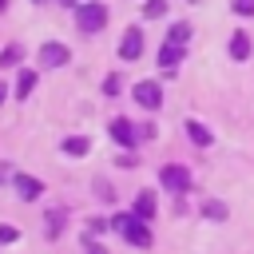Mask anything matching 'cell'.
I'll list each match as a JSON object with an SVG mask.
<instances>
[{"label": "cell", "mask_w": 254, "mask_h": 254, "mask_svg": "<svg viewBox=\"0 0 254 254\" xmlns=\"http://www.w3.org/2000/svg\"><path fill=\"white\" fill-rule=\"evenodd\" d=\"M107 24V8L99 0H79L75 4V28L79 32H103Z\"/></svg>", "instance_id": "obj_1"}, {"label": "cell", "mask_w": 254, "mask_h": 254, "mask_svg": "<svg viewBox=\"0 0 254 254\" xmlns=\"http://www.w3.org/2000/svg\"><path fill=\"white\" fill-rule=\"evenodd\" d=\"M111 230H119L131 246H151V230H147V222L135 218V214H115V218H111Z\"/></svg>", "instance_id": "obj_2"}, {"label": "cell", "mask_w": 254, "mask_h": 254, "mask_svg": "<svg viewBox=\"0 0 254 254\" xmlns=\"http://www.w3.org/2000/svg\"><path fill=\"white\" fill-rule=\"evenodd\" d=\"M159 183H163V190H171V194H187V190H190V171L179 167V163H167V167L159 171Z\"/></svg>", "instance_id": "obj_3"}, {"label": "cell", "mask_w": 254, "mask_h": 254, "mask_svg": "<svg viewBox=\"0 0 254 254\" xmlns=\"http://www.w3.org/2000/svg\"><path fill=\"white\" fill-rule=\"evenodd\" d=\"M131 95H135V103L147 107V111H155V107L163 103V87H159V79H139Z\"/></svg>", "instance_id": "obj_4"}, {"label": "cell", "mask_w": 254, "mask_h": 254, "mask_svg": "<svg viewBox=\"0 0 254 254\" xmlns=\"http://www.w3.org/2000/svg\"><path fill=\"white\" fill-rule=\"evenodd\" d=\"M139 56H143V28L131 24L119 40V60H139Z\"/></svg>", "instance_id": "obj_5"}, {"label": "cell", "mask_w": 254, "mask_h": 254, "mask_svg": "<svg viewBox=\"0 0 254 254\" xmlns=\"http://www.w3.org/2000/svg\"><path fill=\"white\" fill-rule=\"evenodd\" d=\"M67 60H71L67 44H56V40H52V44H44V48H40V67H64Z\"/></svg>", "instance_id": "obj_6"}, {"label": "cell", "mask_w": 254, "mask_h": 254, "mask_svg": "<svg viewBox=\"0 0 254 254\" xmlns=\"http://www.w3.org/2000/svg\"><path fill=\"white\" fill-rule=\"evenodd\" d=\"M107 131H111V139H115L119 147H135V143H139V127H135V123H127V119H111V127H107Z\"/></svg>", "instance_id": "obj_7"}, {"label": "cell", "mask_w": 254, "mask_h": 254, "mask_svg": "<svg viewBox=\"0 0 254 254\" xmlns=\"http://www.w3.org/2000/svg\"><path fill=\"white\" fill-rule=\"evenodd\" d=\"M12 187H16V194H20V198H28V202L44 194V183H40V179H32V175H20V171H16Z\"/></svg>", "instance_id": "obj_8"}, {"label": "cell", "mask_w": 254, "mask_h": 254, "mask_svg": "<svg viewBox=\"0 0 254 254\" xmlns=\"http://www.w3.org/2000/svg\"><path fill=\"white\" fill-rule=\"evenodd\" d=\"M183 52H187V44H179V40H163V48H159V67H179Z\"/></svg>", "instance_id": "obj_9"}, {"label": "cell", "mask_w": 254, "mask_h": 254, "mask_svg": "<svg viewBox=\"0 0 254 254\" xmlns=\"http://www.w3.org/2000/svg\"><path fill=\"white\" fill-rule=\"evenodd\" d=\"M135 218H143V222L155 218V190H139L135 194Z\"/></svg>", "instance_id": "obj_10"}, {"label": "cell", "mask_w": 254, "mask_h": 254, "mask_svg": "<svg viewBox=\"0 0 254 254\" xmlns=\"http://www.w3.org/2000/svg\"><path fill=\"white\" fill-rule=\"evenodd\" d=\"M230 60H250V36L246 32H234L230 36Z\"/></svg>", "instance_id": "obj_11"}, {"label": "cell", "mask_w": 254, "mask_h": 254, "mask_svg": "<svg viewBox=\"0 0 254 254\" xmlns=\"http://www.w3.org/2000/svg\"><path fill=\"white\" fill-rule=\"evenodd\" d=\"M36 79H40V75H36L32 67H24V71L16 75V99H24V95H32V87H36Z\"/></svg>", "instance_id": "obj_12"}, {"label": "cell", "mask_w": 254, "mask_h": 254, "mask_svg": "<svg viewBox=\"0 0 254 254\" xmlns=\"http://www.w3.org/2000/svg\"><path fill=\"white\" fill-rule=\"evenodd\" d=\"M187 135H190L194 147H210V131H206L198 119H187Z\"/></svg>", "instance_id": "obj_13"}, {"label": "cell", "mask_w": 254, "mask_h": 254, "mask_svg": "<svg viewBox=\"0 0 254 254\" xmlns=\"http://www.w3.org/2000/svg\"><path fill=\"white\" fill-rule=\"evenodd\" d=\"M60 147H64V155H87V151H91L87 135H67V139L60 143Z\"/></svg>", "instance_id": "obj_14"}, {"label": "cell", "mask_w": 254, "mask_h": 254, "mask_svg": "<svg viewBox=\"0 0 254 254\" xmlns=\"http://www.w3.org/2000/svg\"><path fill=\"white\" fill-rule=\"evenodd\" d=\"M202 214H206V218H214V222H222L230 210H226V202H218V198H206V202H202Z\"/></svg>", "instance_id": "obj_15"}, {"label": "cell", "mask_w": 254, "mask_h": 254, "mask_svg": "<svg viewBox=\"0 0 254 254\" xmlns=\"http://www.w3.org/2000/svg\"><path fill=\"white\" fill-rule=\"evenodd\" d=\"M20 60H24V48H20V44H8V48L0 52V67H16Z\"/></svg>", "instance_id": "obj_16"}, {"label": "cell", "mask_w": 254, "mask_h": 254, "mask_svg": "<svg viewBox=\"0 0 254 254\" xmlns=\"http://www.w3.org/2000/svg\"><path fill=\"white\" fill-rule=\"evenodd\" d=\"M167 40H179V44H187V40H190V24H187V20L171 24V28H167Z\"/></svg>", "instance_id": "obj_17"}, {"label": "cell", "mask_w": 254, "mask_h": 254, "mask_svg": "<svg viewBox=\"0 0 254 254\" xmlns=\"http://www.w3.org/2000/svg\"><path fill=\"white\" fill-rule=\"evenodd\" d=\"M143 16H147V20L167 16V0H143Z\"/></svg>", "instance_id": "obj_18"}, {"label": "cell", "mask_w": 254, "mask_h": 254, "mask_svg": "<svg viewBox=\"0 0 254 254\" xmlns=\"http://www.w3.org/2000/svg\"><path fill=\"white\" fill-rule=\"evenodd\" d=\"M119 91H123V75H115V71H111V75L103 79V95H119Z\"/></svg>", "instance_id": "obj_19"}, {"label": "cell", "mask_w": 254, "mask_h": 254, "mask_svg": "<svg viewBox=\"0 0 254 254\" xmlns=\"http://www.w3.org/2000/svg\"><path fill=\"white\" fill-rule=\"evenodd\" d=\"M60 230H64V210H52V218H48V238H60Z\"/></svg>", "instance_id": "obj_20"}, {"label": "cell", "mask_w": 254, "mask_h": 254, "mask_svg": "<svg viewBox=\"0 0 254 254\" xmlns=\"http://www.w3.org/2000/svg\"><path fill=\"white\" fill-rule=\"evenodd\" d=\"M8 242H20V230L8 226V222H0V246H8Z\"/></svg>", "instance_id": "obj_21"}, {"label": "cell", "mask_w": 254, "mask_h": 254, "mask_svg": "<svg viewBox=\"0 0 254 254\" xmlns=\"http://www.w3.org/2000/svg\"><path fill=\"white\" fill-rule=\"evenodd\" d=\"M230 8H234L238 16H254V0H230Z\"/></svg>", "instance_id": "obj_22"}, {"label": "cell", "mask_w": 254, "mask_h": 254, "mask_svg": "<svg viewBox=\"0 0 254 254\" xmlns=\"http://www.w3.org/2000/svg\"><path fill=\"white\" fill-rule=\"evenodd\" d=\"M95 194H99L103 202H111V198H115V190H111V187H107L103 179H95Z\"/></svg>", "instance_id": "obj_23"}, {"label": "cell", "mask_w": 254, "mask_h": 254, "mask_svg": "<svg viewBox=\"0 0 254 254\" xmlns=\"http://www.w3.org/2000/svg\"><path fill=\"white\" fill-rule=\"evenodd\" d=\"M87 254H107V250H103V246H95V242L87 238Z\"/></svg>", "instance_id": "obj_24"}, {"label": "cell", "mask_w": 254, "mask_h": 254, "mask_svg": "<svg viewBox=\"0 0 254 254\" xmlns=\"http://www.w3.org/2000/svg\"><path fill=\"white\" fill-rule=\"evenodd\" d=\"M4 99H8V83H0V103H4Z\"/></svg>", "instance_id": "obj_25"}, {"label": "cell", "mask_w": 254, "mask_h": 254, "mask_svg": "<svg viewBox=\"0 0 254 254\" xmlns=\"http://www.w3.org/2000/svg\"><path fill=\"white\" fill-rule=\"evenodd\" d=\"M60 4H71V8H75V4H79V0H60Z\"/></svg>", "instance_id": "obj_26"}, {"label": "cell", "mask_w": 254, "mask_h": 254, "mask_svg": "<svg viewBox=\"0 0 254 254\" xmlns=\"http://www.w3.org/2000/svg\"><path fill=\"white\" fill-rule=\"evenodd\" d=\"M4 8H8V0H0V12H4Z\"/></svg>", "instance_id": "obj_27"}, {"label": "cell", "mask_w": 254, "mask_h": 254, "mask_svg": "<svg viewBox=\"0 0 254 254\" xmlns=\"http://www.w3.org/2000/svg\"><path fill=\"white\" fill-rule=\"evenodd\" d=\"M190 4H198V0H190Z\"/></svg>", "instance_id": "obj_28"}, {"label": "cell", "mask_w": 254, "mask_h": 254, "mask_svg": "<svg viewBox=\"0 0 254 254\" xmlns=\"http://www.w3.org/2000/svg\"><path fill=\"white\" fill-rule=\"evenodd\" d=\"M36 4H40V0H36Z\"/></svg>", "instance_id": "obj_29"}]
</instances>
